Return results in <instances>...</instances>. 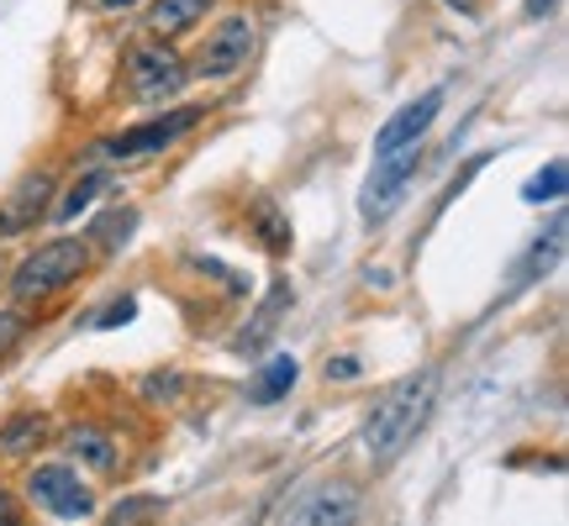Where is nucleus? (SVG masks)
Wrapping results in <instances>:
<instances>
[{"label": "nucleus", "instance_id": "obj_13", "mask_svg": "<svg viewBox=\"0 0 569 526\" xmlns=\"http://www.w3.org/2000/svg\"><path fill=\"white\" fill-rule=\"evenodd\" d=\"M290 301H296V290H290V280H274L269 284V301L253 311V322L243 326V337H238V347L243 353H253V347H264L269 337H274V322H280L284 311H290Z\"/></svg>", "mask_w": 569, "mask_h": 526}, {"label": "nucleus", "instance_id": "obj_26", "mask_svg": "<svg viewBox=\"0 0 569 526\" xmlns=\"http://www.w3.org/2000/svg\"><path fill=\"white\" fill-rule=\"evenodd\" d=\"M0 526H27L21 522V510H17V500H11V489L0 485Z\"/></svg>", "mask_w": 569, "mask_h": 526}, {"label": "nucleus", "instance_id": "obj_17", "mask_svg": "<svg viewBox=\"0 0 569 526\" xmlns=\"http://www.w3.org/2000/svg\"><path fill=\"white\" fill-rule=\"evenodd\" d=\"M163 516V500L159 495H132V500H117L111 516L101 526H153Z\"/></svg>", "mask_w": 569, "mask_h": 526}, {"label": "nucleus", "instance_id": "obj_28", "mask_svg": "<svg viewBox=\"0 0 569 526\" xmlns=\"http://www.w3.org/2000/svg\"><path fill=\"white\" fill-rule=\"evenodd\" d=\"M448 6H453V11H465V17H475V11H480V0H448Z\"/></svg>", "mask_w": 569, "mask_h": 526}, {"label": "nucleus", "instance_id": "obj_1", "mask_svg": "<svg viewBox=\"0 0 569 526\" xmlns=\"http://www.w3.org/2000/svg\"><path fill=\"white\" fill-rule=\"evenodd\" d=\"M432 395H438V374L422 368V374H411L401 385H390L375 411H369L365 422V447H369V464L386 468L401 458V447L417 437V426L427 422V411H432Z\"/></svg>", "mask_w": 569, "mask_h": 526}, {"label": "nucleus", "instance_id": "obj_15", "mask_svg": "<svg viewBox=\"0 0 569 526\" xmlns=\"http://www.w3.org/2000/svg\"><path fill=\"white\" fill-rule=\"evenodd\" d=\"M211 11V0H153V32H163V38H174V32H184V27H196V21Z\"/></svg>", "mask_w": 569, "mask_h": 526}, {"label": "nucleus", "instance_id": "obj_20", "mask_svg": "<svg viewBox=\"0 0 569 526\" xmlns=\"http://www.w3.org/2000/svg\"><path fill=\"white\" fill-rule=\"evenodd\" d=\"M565 184H569V169L553 159L543 174H532V180L522 184V195H528V201H565Z\"/></svg>", "mask_w": 569, "mask_h": 526}, {"label": "nucleus", "instance_id": "obj_22", "mask_svg": "<svg viewBox=\"0 0 569 526\" xmlns=\"http://www.w3.org/2000/svg\"><path fill=\"white\" fill-rule=\"evenodd\" d=\"M132 316H138V301H132V295H122V301H111L101 311V316H96V332H111V326H127L132 322Z\"/></svg>", "mask_w": 569, "mask_h": 526}, {"label": "nucleus", "instance_id": "obj_7", "mask_svg": "<svg viewBox=\"0 0 569 526\" xmlns=\"http://www.w3.org/2000/svg\"><path fill=\"white\" fill-rule=\"evenodd\" d=\"M201 117H206L201 105H180V111H163V117H153V122L132 127V132H117V138L101 148V153H106V159H142V153H163V148H174V142H180L190 127L201 122Z\"/></svg>", "mask_w": 569, "mask_h": 526}, {"label": "nucleus", "instance_id": "obj_9", "mask_svg": "<svg viewBox=\"0 0 569 526\" xmlns=\"http://www.w3.org/2000/svg\"><path fill=\"white\" fill-rule=\"evenodd\" d=\"M417 148H407V153H390V159L375 163V174H369L365 184V195H359V211H365V222H386L390 216V205H396V195L407 190V180L417 174Z\"/></svg>", "mask_w": 569, "mask_h": 526}, {"label": "nucleus", "instance_id": "obj_8", "mask_svg": "<svg viewBox=\"0 0 569 526\" xmlns=\"http://www.w3.org/2000/svg\"><path fill=\"white\" fill-rule=\"evenodd\" d=\"M438 111H443V90H427V95H417L411 105H401V111L380 127V138H375V159H390V153L417 148L427 127L438 122Z\"/></svg>", "mask_w": 569, "mask_h": 526}, {"label": "nucleus", "instance_id": "obj_25", "mask_svg": "<svg viewBox=\"0 0 569 526\" xmlns=\"http://www.w3.org/2000/svg\"><path fill=\"white\" fill-rule=\"evenodd\" d=\"M327 380H359V358L353 353H343V358H327Z\"/></svg>", "mask_w": 569, "mask_h": 526}, {"label": "nucleus", "instance_id": "obj_10", "mask_svg": "<svg viewBox=\"0 0 569 526\" xmlns=\"http://www.w3.org/2000/svg\"><path fill=\"white\" fill-rule=\"evenodd\" d=\"M48 201H53V174H48V169H38V174H21V184L6 195V205H0V237L27 232V226L48 211Z\"/></svg>", "mask_w": 569, "mask_h": 526}, {"label": "nucleus", "instance_id": "obj_24", "mask_svg": "<svg viewBox=\"0 0 569 526\" xmlns=\"http://www.w3.org/2000/svg\"><path fill=\"white\" fill-rule=\"evenodd\" d=\"M21 332H27V322H21L17 311H0V353H11L21 343Z\"/></svg>", "mask_w": 569, "mask_h": 526}, {"label": "nucleus", "instance_id": "obj_2", "mask_svg": "<svg viewBox=\"0 0 569 526\" xmlns=\"http://www.w3.org/2000/svg\"><path fill=\"white\" fill-rule=\"evenodd\" d=\"M84 269H90V243H84V237H53V243L32 247V253L11 269V301L17 305L48 301V295L69 290Z\"/></svg>", "mask_w": 569, "mask_h": 526}, {"label": "nucleus", "instance_id": "obj_21", "mask_svg": "<svg viewBox=\"0 0 569 526\" xmlns=\"http://www.w3.org/2000/svg\"><path fill=\"white\" fill-rule=\"evenodd\" d=\"M559 243H565V216H553V226H549V243H543V237L532 243L528 274H549V269H553V259H559Z\"/></svg>", "mask_w": 569, "mask_h": 526}, {"label": "nucleus", "instance_id": "obj_18", "mask_svg": "<svg viewBox=\"0 0 569 526\" xmlns=\"http://www.w3.org/2000/svg\"><path fill=\"white\" fill-rule=\"evenodd\" d=\"M253 232H259V243H264L269 253H284V247H290V222L280 216V205L274 201L253 205Z\"/></svg>", "mask_w": 569, "mask_h": 526}, {"label": "nucleus", "instance_id": "obj_27", "mask_svg": "<svg viewBox=\"0 0 569 526\" xmlns=\"http://www.w3.org/2000/svg\"><path fill=\"white\" fill-rule=\"evenodd\" d=\"M553 6H559V0H528V17H549Z\"/></svg>", "mask_w": 569, "mask_h": 526}, {"label": "nucleus", "instance_id": "obj_12", "mask_svg": "<svg viewBox=\"0 0 569 526\" xmlns=\"http://www.w3.org/2000/svg\"><path fill=\"white\" fill-rule=\"evenodd\" d=\"M63 453L80 458L84 468H96V474H111V468H117V443L106 437L101 426H69V432H63Z\"/></svg>", "mask_w": 569, "mask_h": 526}, {"label": "nucleus", "instance_id": "obj_3", "mask_svg": "<svg viewBox=\"0 0 569 526\" xmlns=\"http://www.w3.org/2000/svg\"><path fill=\"white\" fill-rule=\"evenodd\" d=\"M359 506H365V495L353 479H317L284 506L280 526H353Z\"/></svg>", "mask_w": 569, "mask_h": 526}, {"label": "nucleus", "instance_id": "obj_29", "mask_svg": "<svg viewBox=\"0 0 569 526\" xmlns=\"http://www.w3.org/2000/svg\"><path fill=\"white\" fill-rule=\"evenodd\" d=\"M101 11H122V6H132V0H96Z\"/></svg>", "mask_w": 569, "mask_h": 526}, {"label": "nucleus", "instance_id": "obj_11", "mask_svg": "<svg viewBox=\"0 0 569 526\" xmlns=\"http://www.w3.org/2000/svg\"><path fill=\"white\" fill-rule=\"evenodd\" d=\"M48 443V416L42 411H17L0 422V464H27Z\"/></svg>", "mask_w": 569, "mask_h": 526}, {"label": "nucleus", "instance_id": "obj_19", "mask_svg": "<svg viewBox=\"0 0 569 526\" xmlns=\"http://www.w3.org/2000/svg\"><path fill=\"white\" fill-rule=\"evenodd\" d=\"M101 190H106V174H101V169H96V174H84V180L74 184L69 195H63V201H59V211H53V216H59V222H74L80 211H90V201H96Z\"/></svg>", "mask_w": 569, "mask_h": 526}, {"label": "nucleus", "instance_id": "obj_14", "mask_svg": "<svg viewBox=\"0 0 569 526\" xmlns=\"http://www.w3.org/2000/svg\"><path fill=\"white\" fill-rule=\"evenodd\" d=\"M296 374H301V364L290 358V353H274L253 380H248V401L253 405H274V401H284L290 395V385H296Z\"/></svg>", "mask_w": 569, "mask_h": 526}, {"label": "nucleus", "instance_id": "obj_30", "mask_svg": "<svg viewBox=\"0 0 569 526\" xmlns=\"http://www.w3.org/2000/svg\"><path fill=\"white\" fill-rule=\"evenodd\" d=\"M0 284H6V253H0Z\"/></svg>", "mask_w": 569, "mask_h": 526}, {"label": "nucleus", "instance_id": "obj_6", "mask_svg": "<svg viewBox=\"0 0 569 526\" xmlns=\"http://www.w3.org/2000/svg\"><path fill=\"white\" fill-rule=\"evenodd\" d=\"M127 80L138 101H163L184 84V59L169 42H132L127 48Z\"/></svg>", "mask_w": 569, "mask_h": 526}, {"label": "nucleus", "instance_id": "obj_4", "mask_svg": "<svg viewBox=\"0 0 569 526\" xmlns=\"http://www.w3.org/2000/svg\"><path fill=\"white\" fill-rule=\"evenodd\" d=\"M27 495H32L48 516H59V522H84V516H96V495H90V485H80V474L69 464L32 468V474H27Z\"/></svg>", "mask_w": 569, "mask_h": 526}, {"label": "nucleus", "instance_id": "obj_23", "mask_svg": "<svg viewBox=\"0 0 569 526\" xmlns=\"http://www.w3.org/2000/svg\"><path fill=\"white\" fill-rule=\"evenodd\" d=\"M180 374H163V380H142V395H148V401H174V395H180Z\"/></svg>", "mask_w": 569, "mask_h": 526}, {"label": "nucleus", "instance_id": "obj_16", "mask_svg": "<svg viewBox=\"0 0 569 526\" xmlns=\"http://www.w3.org/2000/svg\"><path fill=\"white\" fill-rule=\"evenodd\" d=\"M132 232H138V211H132V205H117V211H106L101 222L84 232V243H90V247H106V253H111V247H122Z\"/></svg>", "mask_w": 569, "mask_h": 526}, {"label": "nucleus", "instance_id": "obj_5", "mask_svg": "<svg viewBox=\"0 0 569 526\" xmlns=\"http://www.w3.org/2000/svg\"><path fill=\"white\" fill-rule=\"evenodd\" d=\"M253 53V17L248 11H232L222 17L211 32H206L201 53H196V74L201 80H227V74H238Z\"/></svg>", "mask_w": 569, "mask_h": 526}]
</instances>
